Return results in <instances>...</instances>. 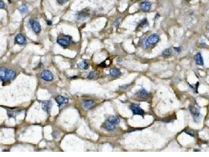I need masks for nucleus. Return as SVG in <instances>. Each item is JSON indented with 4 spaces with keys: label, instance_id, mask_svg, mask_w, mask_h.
Instances as JSON below:
<instances>
[{
    "label": "nucleus",
    "instance_id": "obj_1",
    "mask_svg": "<svg viewBox=\"0 0 209 157\" xmlns=\"http://www.w3.org/2000/svg\"><path fill=\"white\" fill-rule=\"evenodd\" d=\"M16 75V72L12 70H8L3 68H1L0 77L1 80L3 82L14 79Z\"/></svg>",
    "mask_w": 209,
    "mask_h": 157
},
{
    "label": "nucleus",
    "instance_id": "obj_2",
    "mask_svg": "<svg viewBox=\"0 0 209 157\" xmlns=\"http://www.w3.org/2000/svg\"><path fill=\"white\" fill-rule=\"evenodd\" d=\"M159 40V36L156 34H153L148 36L147 39L143 41V46L145 48L150 47L151 46L155 45Z\"/></svg>",
    "mask_w": 209,
    "mask_h": 157
},
{
    "label": "nucleus",
    "instance_id": "obj_3",
    "mask_svg": "<svg viewBox=\"0 0 209 157\" xmlns=\"http://www.w3.org/2000/svg\"><path fill=\"white\" fill-rule=\"evenodd\" d=\"M189 111L191 113V114L192 116V117H193L195 122L197 123H199L201 121V120L202 118V115L200 112L199 110L195 106H190Z\"/></svg>",
    "mask_w": 209,
    "mask_h": 157
},
{
    "label": "nucleus",
    "instance_id": "obj_4",
    "mask_svg": "<svg viewBox=\"0 0 209 157\" xmlns=\"http://www.w3.org/2000/svg\"><path fill=\"white\" fill-rule=\"evenodd\" d=\"M90 16V10L85 8L76 13V18L79 21H83Z\"/></svg>",
    "mask_w": 209,
    "mask_h": 157
},
{
    "label": "nucleus",
    "instance_id": "obj_5",
    "mask_svg": "<svg viewBox=\"0 0 209 157\" xmlns=\"http://www.w3.org/2000/svg\"><path fill=\"white\" fill-rule=\"evenodd\" d=\"M57 42L60 46L67 47L72 42V38L69 36L64 35L62 37L58 39Z\"/></svg>",
    "mask_w": 209,
    "mask_h": 157
},
{
    "label": "nucleus",
    "instance_id": "obj_6",
    "mask_svg": "<svg viewBox=\"0 0 209 157\" xmlns=\"http://www.w3.org/2000/svg\"><path fill=\"white\" fill-rule=\"evenodd\" d=\"M29 23L33 31L35 32L36 34L40 33L41 30V27L40 23L38 21L33 19H30L29 20Z\"/></svg>",
    "mask_w": 209,
    "mask_h": 157
},
{
    "label": "nucleus",
    "instance_id": "obj_7",
    "mask_svg": "<svg viewBox=\"0 0 209 157\" xmlns=\"http://www.w3.org/2000/svg\"><path fill=\"white\" fill-rule=\"evenodd\" d=\"M41 78L46 81H51L53 80V75L51 72L47 70L42 71L40 73Z\"/></svg>",
    "mask_w": 209,
    "mask_h": 157
},
{
    "label": "nucleus",
    "instance_id": "obj_8",
    "mask_svg": "<svg viewBox=\"0 0 209 157\" xmlns=\"http://www.w3.org/2000/svg\"><path fill=\"white\" fill-rule=\"evenodd\" d=\"M130 109L132 112L133 114L134 115H139L142 116L144 113V111L138 105L135 104H132L130 106Z\"/></svg>",
    "mask_w": 209,
    "mask_h": 157
},
{
    "label": "nucleus",
    "instance_id": "obj_9",
    "mask_svg": "<svg viewBox=\"0 0 209 157\" xmlns=\"http://www.w3.org/2000/svg\"><path fill=\"white\" fill-rule=\"evenodd\" d=\"M15 44L19 45H23L26 44L27 40L25 37L22 34H18L15 38Z\"/></svg>",
    "mask_w": 209,
    "mask_h": 157
},
{
    "label": "nucleus",
    "instance_id": "obj_10",
    "mask_svg": "<svg viewBox=\"0 0 209 157\" xmlns=\"http://www.w3.org/2000/svg\"><path fill=\"white\" fill-rule=\"evenodd\" d=\"M56 101L58 105L60 106L62 104H67L69 102V99L63 96L59 95L56 97Z\"/></svg>",
    "mask_w": 209,
    "mask_h": 157
},
{
    "label": "nucleus",
    "instance_id": "obj_11",
    "mask_svg": "<svg viewBox=\"0 0 209 157\" xmlns=\"http://www.w3.org/2000/svg\"><path fill=\"white\" fill-rule=\"evenodd\" d=\"M137 96L142 99H147L150 96V93L144 89H141L136 93Z\"/></svg>",
    "mask_w": 209,
    "mask_h": 157
},
{
    "label": "nucleus",
    "instance_id": "obj_12",
    "mask_svg": "<svg viewBox=\"0 0 209 157\" xmlns=\"http://www.w3.org/2000/svg\"><path fill=\"white\" fill-rule=\"evenodd\" d=\"M95 102L92 100H84L83 102V107L86 109H91L95 105Z\"/></svg>",
    "mask_w": 209,
    "mask_h": 157
},
{
    "label": "nucleus",
    "instance_id": "obj_13",
    "mask_svg": "<svg viewBox=\"0 0 209 157\" xmlns=\"http://www.w3.org/2000/svg\"><path fill=\"white\" fill-rule=\"evenodd\" d=\"M52 106V103L51 101H46L42 103V107L44 111L49 113Z\"/></svg>",
    "mask_w": 209,
    "mask_h": 157
},
{
    "label": "nucleus",
    "instance_id": "obj_14",
    "mask_svg": "<svg viewBox=\"0 0 209 157\" xmlns=\"http://www.w3.org/2000/svg\"><path fill=\"white\" fill-rule=\"evenodd\" d=\"M140 7L143 12L149 11L151 7V4L147 1H144L141 3Z\"/></svg>",
    "mask_w": 209,
    "mask_h": 157
},
{
    "label": "nucleus",
    "instance_id": "obj_15",
    "mask_svg": "<svg viewBox=\"0 0 209 157\" xmlns=\"http://www.w3.org/2000/svg\"><path fill=\"white\" fill-rule=\"evenodd\" d=\"M103 126L104 128L108 131H113L115 128V125H114V124L108 122V121L103 124Z\"/></svg>",
    "mask_w": 209,
    "mask_h": 157
},
{
    "label": "nucleus",
    "instance_id": "obj_16",
    "mask_svg": "<svg viewBox=\"0 0 209 157\" xmlns=\"http://www.w3.org/2000/svg\"><path fill=\"white\" fill-rule=\"evenodd\" d=\"M195 60L197 64L199 66H203L204 64V61L200 53H198L195 56Z\"/></svg>",
    "mask_w": 209,
    "mask_h": 157
},
{
    "label": "nucleus",
    "instance_id": "obj_17",
    "mask_svg": "<svg viewBox=\"0 0 209 157\" xmlns=\"http://www.w3.org/2000/svg\"><path fill=\"white\" fill-rule=\"evenodd\" d=\"M107 121L111 123L112 124H114V125H118V124L120 123V122L119 118L118 116H111L108 117Z\"/></svg>",
    "mask_w": 209,
    "mask_h": 157
},
{
    "label": "nucleus",
    "instance_id": "obj_18",
    "mask_svg": "<svg viewBox=\"0 0 209 157\" xmlns=\"http://www.w3.org/2000/svg\"><path fill=\"white\" fill-rule=\"evenodd\" d=\"M109 73L111 75V76L113 77H115V78L119 77L121 75V71H120V70L116 68H112L110 69Z\"/></svg>",
    "mask_w": 209,
    "mask_h": 157
},
{
    "label": "nucleus",
    "instance_id": "obj_19",
    "mask_svg": "<svg viewBox=\"0 0 209 157\" xmlns=\"http://www.w3.org/2000/svg\"><path fill=\"white\" fill-rule=\"evenodd\" d=\"M18 9L19 10V12L21 14H24V13H26L28 12V7L27 6V5H21L20 6H19V7L18 8Z\"/></svg>",
    "mask_w": 209,
    "mask_h": 157
},
{
    "label": "nucleus",
    "instance_id": "obj_20",
    "mask_svg": "<svg viewBox=\"0 0 209 157\" xmlns=\"http://www.w3.org/2000/svg\"><path fill=\"white\" fill-rule=\"evenodd\" d=\"M172 53V51L170 49H165L163 51L162 55L164 57L166 58L171 55Z\"/></svg>",
    "mask_w": 209,
    "mask_h": 157
},
{
    "label": "nucleus",
    "instance_id": "obj_21",
    "mask_svg": "<svg viewBox=\"0 0 209 157\" xmlns=\"http://www.w3.org/2000/svg\"><path fill=\"white\" fill-rule=\"evenodd\" d=\"M148 25V21L147 19L146 18H144L140 21V23L138 25V26L139 27H144Z\"/></svg>",
    "mask_w": 209,
    "mask_h": 157
},
{
    "label": "nucleus",
    "instance_id": "obj_22",
    "mask_svg": "<svg viewBox=\"0 0 209 157\" xmlns=\"http://www.w3.org/2000/svg\"><path fill=\"white\" fill-rule=\"evenodd\" d=\"M80 66L81 68H82L84 69H87L88 68H89V64L87 63V62L86 61H83L81 62L80 63Z\"/></svg>",
    "mask_w": 209,
    "mask_h": 157
},
{
    "label": "nucleus",
    "instance_id": "obj_23",
    "mask_svg": "<svg viewBox=\"0 0 209 157\" xmlns=\"http://www.w3.org/2000/svg\"><path fill=\"white\" fill-rule=\"evenodd\" d=\"M98 75V73L96 71H93L90 73V74L88 76V78L89 79H94Z\"/></svg>",
    "mask_w": 209,
    "mask_h": 157
},
{
    "label": "nucleus",
    "instance_id": "obj_24",
    "mask_svg": "<svg viewBox=\"0 0 209 157\" xmlns=\"http://www.w3.org/2000/svg\"><path fill=\"white\" fill-rule=\"evenodd\" d=\"M121 21H122V18H121V17L118 18L117 19H115V21H114V23H113L114 26H115V27H118L120 24L121 22Z\"/></svg>",
    "mask_w": 209,
    "mask_h": 157
},
{
    "label": "nucleus",
    "instance_id": "obj_25",
    "mask_svg": "<svg viewBox=\"0 0 209 157\" xmlns=\"http://www.w3.org/2000/svg\"><path fill=\"white\" fill-rule=\"evenodd\" d=\"M185 133H186V134H187L188 135H190V136H192V137H195V133H194V132L192 131V130H190V129H189V130H187V131H185Z\"/></svg>",
    "mask_w": 209,
    "mask_h": 157
},
{
    "label": "nucleus",
    "instance_id": "obj_26",
    "mask_svg": "<svg viewBox=\"0 0 209 157\" xmlns=\"http://www.w3.org/2000/svg\"><path fill=\"white\" fill-rule=\"evenodd\" d=\"M57 1L59 4L63 5L67 3L68 1V0H57Z\"/></svg>",
    "mask_w": 209,
    "mask_h": 157
},
{
    "label": "nucleus",
    "instance_id": "obj_27",
    "mask_svg": "<svg viewBox=\"0 0 209 157\" xmlns=\"http://www.w3.org/2000/svg\"><path fill=\"white\" fill-rule=\"evenodd\" d=\"M0 7L1 9H3L5 7V4L3 2V0H1V2H0Z\"/></svg>",
    "mask_w": 209,
    "mask_h": 157
},
{
    "label": "nucleus",
    "instance_id": "obj_28",
    "mask_svg": "<svg viewBox=\"0 0 209 157\" xmlns=\"http://www.w3.org/2000/svg\"><path fill=\"white\" fill-rule=\"evenodd\" d=\"M174 49L175 51L177 52H179L181 51V48L180 47H174Z\"/></svg>",
    "mask_w": 209,
    "mask_h": 157
},
{
    "label": "nucleus",
    "instance_id": "obj_29",
    "mask_svg": "<svg viewBox=\"0 0 209 157\" xmlns=\"http://www.w3.org/2000/svg\"><path fill=\"white\" fill-rule=\"evenodd\" d=\"M47 23L48 25H49V26H50L52 24V21L51 20H47Z\"/></svg>",
    "mask_w": 209,
    "mask_h": 157
},
{
    "label": "nucleus",
    "instance_id": "obj_30",
    "mask_svg": "<svg viewBox=\"0 0 209 157\" xmlns=\"http://www.w3.org/2000/svg\"><path fill=\"white\" fill-rule=\"evenodd\" d=\"M129 85H123V86H122V88H122V89H127L128 88V87H129Z\"/></svg>",
    "mask_w": 209,
    "mask_h": 157
},
{
    "label": "nucleus",
    "instance_id": "obj_31",
    "mask_svg": "<svg viewBox=\"0 0 209 157\" xmlns=\"http://www.w3.org/2000/svg\"><path fill=\"white\" fill-rule=\"evenodd\" d=\"M194 150V151H201L200 150H199V149H195Z\"/></svg>",
    "mask_w": 209,
    "mask_h": 157
},
{
    "label": "nucleus",
    "instance_id": "obj_32",
    "mask_svg": "<svg viewBox=\"0 0 209 157\" xmlns=\"http://www.w3.org/2000/svg\"><path fill=\"white\" fill-rule=\"evenodd\" d=\"M208 30H209V24H208Z\"/></svg>",
    "mask_w": 209,
    "mask_h": 157
}]
</instances>
